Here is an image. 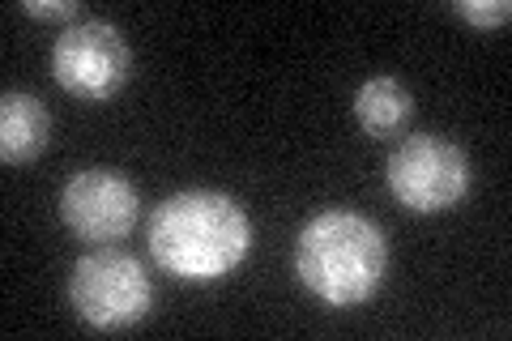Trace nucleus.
<instances>
[{"mask_svg":"<svg viewBox=\"0 0 512 341\" xmlns=\"http://www.w3.org/2000/svg\"><path fill=\"white\" fill-rule=\"evenodd\" d=\"M252 226L227 192H175L150 218V252L184 282H214L248 256Z\"/></svg>","mask_w":512,"mask_h":341,"instance_id":"f257e3e1","label":"nucleus"},{"mask_svg":"<svg viewBox=\"0 0 512 341\" xmlns=\"http://www.w3.org/2000/svg\"><path fill=\"white\" fill-rule=\"evenodd\" d=\"M389 269L384 231L355 209H325L299 231L295 273L329 307H355L376 295Z\"/></svg>","mask_w":512,"mask_h":341,"instance_id":"f03ea898","label":"nucleus"},{"mask_svg":"<svg viewBox=\"0 0 512 341\" xmlns=\"http://www.w3.org/2000/svg\"><path fill=\"white\" fill-rule=\"evenodd\" d=\"M69 299L90 329H128L154 307V282L133 252L103 243L73 265Z\"/></svg>","mask_w":512,"mask_h":341,"instance_id":"7ed1b4c3","label":"nucleus"},{"mask_svg":"<svg viewBox=\"0 0 512 341\" xmlns=\"http://www.w3.org/2000/svg\"><path fill=\"white\" fill-rule=\"evenodd\" d=\"M389 192L414 214H444L470 192V158L457 141L414 133L393 145L384 162Z\"/></svg>","mask_w":512,"mask_h":341,"instance_id":"20e7f679","label":"nucleus"},{"mask_svg":"<svg viewBox=\"0 0 512 341\" xmlns=\"http://www.w3.org/2000/svg\"><path fill=\"white\" fill-rule=\"evenodd\" d=\"M128 64H133V52H128L124 35L111 22H99V18L64 26L56 35V47H52L56 81L86 103L111 99V94L128 81Z\"/></svg>","mask_w":512,"mask_h":341,"instance_id":"39448f33","label":"nucleus"},{"mask_svg":"<svg viewBox=\"0 0 512 341\" xmlns=\"http://www.w3.org/2000/svg\"><path fill=\"white\" fill-rule=\"evenodd\" d=\"M137 188L111 167L77 171L60 192V214L69 231L86 243H116L133 231L137 222Z\"/></svg>","mask_w":512,"mask_h":341,"instance_id":"423d86ee","label":"nucleus"},{"mask_svg":"<svg viewBox=\"0 0 512 341\" xmlns=\"http://www.w3.org/2000/svg\"><path fill=\"white\" fill-rule=\"evenodd\" d=\"M47 137H52V111L43 107V99L22 90H5V99H0V158L9 167L39 158Z\"/></svg>","mask_w":512,"mask_h":341,"instance_id":"0eeeda50","label":"nucleus"},{"mask_svg":"<svg viewBox=\"0 0 512 341\" xmlns=\"http://www.w3.org/2000/svg\"><path fill=\"white\" fill-rule=\"evenodd\" d=\"M414 99L397 77H367L355 90V120L367 137H397L410 124Z\"/></svg>","mask_w":512,"mask_h":341,"instance_id":"6e6552de","label":"nucleus"},{"mask_svg":"<svg viewBox=\"0 0 512 341\" xmlns=\"http://www.w3.org/2000/svg\"><path fill=\"white\" fill-rule=\"evenodd\" d=\"M457 18H466L470 26H504L512 18V5L508 0H457L453 5Z\"/></svg>","mask_w":512,"mask_h":341,"instance_id":"1a4fd4ad","label":"nucleus"},{"mask_svg":"<svg viewBox=\"0 0 512 341\" xmlns=\"http://www.w3.org/2000/svg\"><path fill=\"white\" fill-rule=\"evenodd\" d=\"M26 13H35V18H73L77 5L73 0H52V5L47 0H26Z\"/></svg>","mask_w":512,"mask_h":341,"instance_id":"9d476101","label":"nucleus"}]
</instances>
